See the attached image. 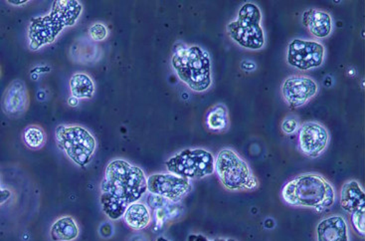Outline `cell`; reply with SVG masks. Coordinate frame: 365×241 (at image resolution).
<instances>
[{"mask_svg":"<svg viewBox=\"0 0 365 241\" xmlns=\"http://www.w3.org/2000/svg\"><path fill=\"white\" fill-rule=\"evenodd\" d=\"M147 179L140 168L127 160H112L101 183V205L106 215L112 220L123 217L127 208L148 192Z\"/></svg>","mask_w":365,"mask_h":241,"instance_id":"cell-1","label":"cell"},{"mask_svg":"<svg viewBox=\"0 0 365 241\" xmlns=\"http://www.w3.org/2000/svg\"><path fill=\"white\" fill-rule=\"evenodd\" d=\"M282 198L291 207L314 208L317 212H323L336 202V190L323 175L303 174L284 185Z\"/></svg>","mask_w":365,"mask_h":241,"instance_id":"cell-2","label":"cell"},{"mask_svg":"<svg viewBox=\"0 0 365 241\" xmlns=\"http://www.w3.org/2000/svg\"><path fill=\"white\" fill-rule=\"evenodd\" d=\"M171 65L180 81L192 91L205 92L212 85L210 55L200 46L181 47L176 50Z\"/></svg>","mask_w":365,"mask_h":241,"instance_id":"cell-3","label":"cell"},{"mask_svg":"<svg viewBox=\"0 0 365 241\" xmlns=\"http://www.w3.org/2000/svg\"><path fill=\"white\" fill-rule=\"evenodd\" d=\"M81 12L82 6L78 1L54 2L51 14L34 19L30 25V48L36 50L51 43L65 26L76 24Z\"/></svg>","mask_w":365,"mask_h":241,"instance_id":"cell-4","label":"cell"},{"mask_svg":"<svg viewBox=\"0 0 365 241\" xmlns=\"http://www.w3.org/2000/svg\"><path fill=\"white\" fill-rule=\"evenodd\" d=\"M262 19L263 15L258 5L246 2L239 9L237 19L227 25L229 37L242 48H263L266 39L261 24Z\"/></svg>","mask_w":365,"mask_h":241,"instance_id":"cell-5","label":"cell"},{"mask_svg":"<svg viewBox=\"0 0 365 241\" xmlns=\"http://www.w3.org/2000/svg\"><path fill=\"white\" fill-rule=\"evenodd\" d=\"M215 173L223 187L231 192L255 190L259 188V180L246 160L232 150L225 149L218 153Z\"/></svg>","mask_w":365,"mask_h":241,"instance_id":"cell-6","label":"cell"},{"mask_svg":"<svg viewBox=\"0 0 365 241\" xmlns=\"http://www.w3.org/2000/svg\"><path fill=\"white\" fill-rule=\"evenodd\" d=\"M58 148L74 164L85 168L92 162L97 143L94 135L78 125H59L55 132Z\"/></svg>","mask_w":365,"mask_h":241,"instance_id":"cell-7","label":"cell"},{"mask_svg":"<svg viewBox=\"0 0 365 241\" xmlns=\"http://www.w3.org/2000/svg\"><path fill=\"white\" fill-rule=\"evenodd\" d=\"M171 174L187 180H200L215 173V159L208 150L186 149L165 163Z\"/></svg>","mask_w":365,"mask_h":241,"instance_id":"cell-8","label":"cell"},{"mask_svg":"<svg viewBox=\"0 0 365 241\" xmlns=\"http://www.w3.org/2000/svg\"><path fill=\"white\" fill-rule=\"evenodd\" d=\"M326 48L314 40L293 39L287 50V62L299 71L317 69L324 64Z\"/></svg>","mask_w":365,"mask_h":241,"instance_id":"cell-9","label":"cell"},{"mask_svg":"<svg viewBox=\"0 0 365 241\" xmlns=\"http://www.w3.org/2000/svg\"><path fill=\"white\" fill-rule=\"evenodd\" d=\"M147 183L148 192L171 202H178L192 190L190 180L183 179L171 173L152 175L148 178Z\"/></svg>","mask_w":365,"mask_h":241,"instance_id":"cell-10","label":"cell"},{"mask_svg":"<svg viewBox=\"0 0 365 241\" xmlns=\"http://www.w3.org/2000/svg\"><path fill=\"white\" fill-rule=\"evenodd\" d=\"M318 83L306 76L287 78L281 87L284 102L293 109L304 106L319 93Z\"/></svg>","mask_w":365,"mask_h":241,"instance_id":"cell-11","label":"cell"},{"mask_svg":"<svg viewBox=\"0 0 365 241\" xmlns=\"http://www.w3.org/2000/svg\"><path fill=\"white\" fill-rule=\"evenodd\" d=\"M329 143V130L321 123L307 122L299 128V147L306 157L317 159L326 152Z\"/></svg>","mask_w":365,"mask_h":241,"instance_id":"cell-12","label":"cell"},{"mask_svg":"<svg viewBox=\"0 0 365 241\" xmlns=\"http://www.w3.org/2000/svg\"><path fill=\"white\" fill-rule=\"evenodd\" d=\"M29 106V92L22 80L16 79L10 83L2 98V109L9 116L24 114Z\"/></svg>","mask_w":365,"mask_h":241,"instance_id":"cell-13","label":"cell"},{"mask_svg":"<svg viewBox=\"0 0 365 241\" xmlns=\"http://www.w3.org/2000/svg\"><path fill=\"white\" fill-rule=\"evenodd\" d=\"M317 241H349V225L341 215L324 218L317 225Z\"/></svg>","mask_w":365,"mask_h":241,"instance_id":"cell-14","label":"cell"},{"mask_svg":"<svg viewBox=\"0 0 365 241\" xmlns=\"http://www.w3.org/2000/svg\"><path fill=\"white\" fill-rule=\"evenodd\" d=\"M302 24L319 39L329 37L332 32L331 14L318 9L304 10L302 14Z\"/></svg>","mask_w":365,"mask_h":241,"instance_id":"cell-15","label":"cell"},{"mask_svg":"<svg viewBox=\"0 0 365 241\" xmlns=\"http://www.w3.org/2000/svg\"><path fill=\"white\" fill-rule=\"evenodd\" d=\"M341 207L349 215L365 208V193L356 180H349L342 185Z\"/></svg>","mask_w":365,"mask_h":241,"instance_id":"cell-16","label":"cell"},{"mask_svg":"<svg viewBox=\"0 0 365 241\" xmlns=\"http://www.w3.org/2000/svg\"><path fill=\"white\" fill-rule=\"evenodd\" d=\"M123 220L132 230H143L152 222V215L147 205L137 202L132 203L127 208L123 215Z\"/></svg>","mask_w":365,"mask_h":241,"instance_id":"cell-17","label":"cell"},{"mask_svg":"<svg viewBox=\"0 0 365 241\" xmlns=\"http://www.w3.org/2000/svg\"><path fill=\"white\" fill-rule=\"evenodd\" d=\"M50 235L53 241H73L79 235V227L74 218L64 217L52 225Z\"/></svg>","mask_w":365,"mask_h":241,"instance_id":"cell-18","label":"cell"},{"mask_svg":"<svg viewBox=\"0 0 365 241\" xmlns=\"http://www.w3.org/2000/svg\"><path fill=\"white\" fill-rule=\"evenodd\" d=\"M72 96L77 99H91L95 94V84L92 78L84 73H77L70 79Z\"/></svg>","mask_w":365,"mask_h":241,"instance_id":"cell-19","label":"cell"},{"mask_svg":"<svg viewBox=\"0 0 365 241\" xmlns=\"http://www.w3.org/2000/svg\"><path fill=\"white\" fill-rule=\"evenodd\" d=\"M206 125L209 130L214 132H221L227 129L229 125L227 108L224 105L213 107L206 118Z\"/></svg>","mask_w":365,"mask_h":241,"instance_id":"cell-20","label":"cell"},{"mask_svg":"<svg viewBox=\"0 0 365 241\" xmlns=\"http://www.w3.org/2000/svg\"><path fill=\"white\" fill-rule=\"evenodd\" d=\"M24 140L30 149H40L45 144L46 135L38 125H29L24 130Z\"/></svg>","mask_w":365,"mask_h":241,"instance_id":"cell-21","label":"cell"},{"mask_svg":"<svg viewBox=\"0 0 365 241\" xmlns=\"http://www.w3.org/2000/svg\"><path fill=\"white\" fill-rule=\"evenodd\" d=\"M89 34L91 39L95 41H103L108 37V29L102 24H95L90 27Z\"/></svg>","mask_w":365,"mask_h":241,"instance_id":"cell-22","label":"cell"},{"mask_svg":"<svg viewBox=\"0 0 365 241\" xmlns=\"http://www.w3.org/2000/svg\"><path fill=\"white\" fill-rule=\"evenodd\" d=\"M351 217L352 227H354V230H356V232L359 233V235H364L365 208L364 210H359V212L352 213Z\"/></svg>","mask_w":365,"mask_h":241,"instance_id":"cell-23","label":"cell"},{"mask_svg":"<svg viewBox=\"0 0 365 241\" xmlns=\"http://www.w3.org/2000/svg\"><path fill=\"white\" fill-rule=\"evenodd\" d=\"M282 130L286 135H292L296 133L299 129V120L297 118L289 117L283 120L282 123Z\"/></svg>","mask_w":365,"mask_h":241,"instance_id":"cell-24","label":"cell"},{"mask_svg":"<svg viewBox=\"0 0 365 241\" xmlns=\"http://www.w3.org/2000/svg\"><path fill=\"white\" fill-rule=\"evenodd\" d=\"M188 241H236L234 240H222V238H217V240H208L207 237H204L202 235H190L188 237Z\"/></svg>","mask_w":365,"mask_h":241,"instance_id":"cell-25","label":"cell"},{"mask_svg":"<svg viewBox=\"0 0 365 241\" xmlns=\"http://www.w3.org/2000/svg\"><path fill=\"white\" fill-rule=\"evenodd\" d=\"M241 68H242L244 71L251 72L256 69V64L250 61V60H244V61L241 63Z\"/></svg>","mask_w":365,"mask_h":241,"instance_id":"cell-26","label":"cell"},{"mask_svg":"<svg viewBox=\"0 0 365 241\" xmlns=\"http://www.w3.org/2000/svg\"><path fill=\"white\" fill-rule=\"evenodd\" d=\"M10 197H11V193H10L9 190H4V188L0 187V205L6 202Z\"/></svg>","mask_w":365,"mask_h":241,"instance_id":"cell-27","label":"cell"},{"mask_svg":"<svg viewBox=\"0 0 365 241\" xmlns=\"http://www.w3.org/2000/svg\"><path fill=\"white\" fill-rule=\"evenodd\" d=\"M68 104L71 107H76L78 106V104H79V99L73 96L70 97L69 100H68Z\"/></svg>","mask_w":365,"mask_h":241,"instance_id":"cell-28","label":"cell"},{"mask_svg":"<svg viewBox=\"0 0 365 241\" xmlns=\"http://www.w3.org/2000/svg\"><path fill=\"white\" fill-rule=\"evenodd\" d=\"M9 4H14V5H21L24 4H27V1H9Z\"/></svg>","mask_w":365,"mask_h":241,"instance_id":"cell-29","label":"cell"},{"mask_svg":"<svg viewBox=\"0 0 365 241\" xmlns=\"http://www.w3.org/2000/svg\"><path fill=\"white\" fill-rule=\"evenodd\" d=\"M157 241H168V240H166V238H165V237H158Z\"/></svg>","mask_w":365,"mask_h":241,"instance_id":"cell-30","label":"cell"},{"mask_svg":"<svg viewBox=\"0 0 365 241\" xmlns=\"http://www.w3.org/2000/svg\"><path fill=\"white\" fill-rule=\"evenodd\" d=\"M0 75H1V71H0Z\"/></svg>","mask_w":365,"mask_h":241,"instance_id":"cell-31","label":"cell"}]
</instances>
